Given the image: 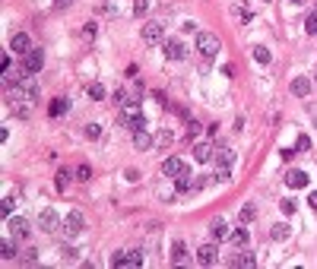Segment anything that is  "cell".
I'll return each instance as SVG.
<instances>
[{
    "label": "cell",
    "mask_w": 317,
    "mask_h": 269,
    "mask_svg": "<svg viewBox=\"0 0 317 269\" xmlns=\"http://www.w3.org/2000/svg\"><path fill=\"white\" fill-rule=\"evenodd\" d=\"M67 180H70V171H57V180H54V187H57V190H67Z\"/></svg>",
    "instance_id": "obj_27"
},
{
    "label": "cell",
    "mask_w": 317,
    "mask_h": 269,
    "mask_svg": "<svg viewBox=\"0 0 317 269\" xmlns=\"http://www.w3.org/2000/svg\"><path fill=\"white\" fill-rule=\"evenodd\" d=\"M305 29H308V35H317V13H311L305 19Z\"/></svg>",
    "instance_id": "obj_30"
},
{
    "label": "cell",
    "mask_w": 317,
    "mask_h": 269,
    "mask_svg": "<svg viewBox=\"0 0 317 269\" xmlns=\"http://www.w3.org/2000/svg\"><path fill=\"white\" fill-rule=\"evenodd\" d=\"M165 57L168 60H184L187 57V48L181 42H165Z\"/></svg>",
    "instance_id": "obj_14"
},
{
    "label": "cell",
    "mask_w": 317,
    "mask_h": 269,
    "mask_svg": "<svg viewBox=\"0 0 317 269\" xmlns=\"http://www.w3.org/2000/svg\"><path fill=\"white\" fill-rule=\"evenodd\" d=\"M23 263H25V266L38 263V250H25V253H23Z\"/></svg>",
    "instance_id": "obj_34"
},
{
    "label": "cell",
    "mask_w": 317,
    "mask_h": 269,
    "mask_svg": "<svg viewBox=\"0 0 317 269\" xmlns=\"http://www.w3.org/2000/svg\"><path fill=\"white\" fill-rule=\"evenodd\" d=\"M289 234H292V228H289L286 222H276V225L269 228V238H273V241H286Z\"/></svg>",
    "instance_id": "obj_19"
},
{
    "label": "cell",
    "mask_w": 317,
    "mask_h": 269,
    "mask_svg": "<svg viewBox=\"0 0 317 269\" xmlns=\"http://www.w3.org/2000/svg\"><path fill=\"white\" fill-rule=\"evenodd\" d=\"M83 225H86L83 212H76V209H73V212H67V215H64V231L70 234V238H73V234H79V231H83Z\"/></svg>",
    "instance_id": "obj_8"
},
{
    "label": "cell",
    "mask_w": 317,
    "mask_h": 269,
    "mask_svg": "<svg viewBox=\"0 0 317 269\" xmlns=\"http://www.w3.org/2000/svg\"><path fill=\"white\" fill-rule=\"evenodd\" d=\"M45 67V51L42 48H32L29 54H23V73H38Z\"/></svg>",
    "instance_id": "obj_5"
},
{
    "label": "cell",
    "mask_w": 317,
    "mask_h": 269,
    "mask_svg": "<svg viewBox=\"0 0 317 269\" xmlns=\"http://www.w3.org/2000/svg\"><path fill=\"white\" fill-rule=\"evenodd\" d=\"M194 158H197V161H210V158H216V149L210 143H197V146H194Z\"/></svg>",
    "instance_id": "obj_17"
},
{
    "label": "cell",
    "mask_w": 317,
    "mask_h": 269,
    "mask_svg": "<svg viewBox=\"0 0 317 269\" xmlns=\"http://www.w3.org/2000/svg\"><path fill=\"white\" fill-rule=\"evenodd\" d=\"M171 139H174L171 130H162V133H159V143H171Z\"/></svg>",
    "instance_id": "obj_41"
},
{
    "label": "cell",
    "mask_w": 317,
    "mask_h": 269,
    "mask_svg": "<svg viewBox=\"0 0 317 269\" xmlns=\"http://www.w3.org/2000/svg\"><path fill=\"white\" fill-rule=\"evenodd\" d=\"M292 3H298V6H301V3H305V0H292Z\"/></svg>",
    "instance_id": "obj_43"
},
{
    "label": "cell",
    "mask_w": 317,
    "mask_h": 269,
    "mask_svg": "<svg viewBox=\"0 0 317 269\" xmlns=\"http://www.w3.org/2000/svg\"><path fill=\"white\" fill-rule=\"evenodd\" d=\"M314 79H317V70H314Z\"/></svg>",
    "instance_id": "obj_44"
},
{
    "label": "cell",
    "mask_w": 317,
    "mask_h": 269,
    "mask_svg": "<svg viewBox=\"0 0 317 269\" xmlns=\"http://www.w3.org/2000/svg\"><path fill=\"white\" fill-rule=\"evenodd\" d=\"M228 266H247V269H251V266H257V260H254L251 253H244V257H232V260H228Z\"/></svg>",
    "instance_id": "obj_24"
},
{
    "label": "cell",
    "mask_w": 317,
    "mask_h": 269,
    "mask_svg": "<svg viewBox=\"0 0 317 269\" xmlns=\"http://www.w3.org/2000/svg\"><path fill=\"white\" fill-rule=\"evenodd\" d=\"M289 89H292V95H308V92H311V83H308L305 76H295Z\"/></svg>",
    "instance_id": "obj_20"
},
{
    "label": "cell",
    "mask_w": 317,
    "mask_h": 269,
    "mask_svg": "<svg viewBox=\"0 0 317 269\" xmlns=\"http://www.w3.org/2000/svg\"><path fill=\"white\" fill-rule=\"evenodd\" d=\"M67 108H70V102H67V98H54L51 108H48V114H51V117H60V114H67Z\"/></svg>",
    "instance_id": "obj_21"
},
{
    "label": "cell",
    "mask_w": 317,
    "mask_h": 269,
    "mask_svg": "<svg viewBox=\"0 0 317 269\" xmlns=\"http://www.w3.org/2000/svg\"><path fill=\"white\" fill-rule=\"evenodd\" d=\"M10 48L16 51V54H29V51H32L29 35H25V32H16V35H13V42H10Z\"/></svg>",
    "instance_id": "obj_13"
},
{
    "label": "cell",
    "mask_w": 317,
    "mask_h": 269,
    "mask_svg": "<svg viewBox=\"0 0 317 269\" xmlns=\"http://www.w3.org/2000/svg\"><path fill=\"white\" fill-rule=\"evenodd\" d=\"M171 263H174V266H191V263H194V260L187 257L184 241H174V247H171Z\"/></svg>",
    "instance_id": "obj_12"
},
{
    "label": "cell",
    "mask_w": 317,
    "mask_h": 269,
    "mask_svg": "<svg viewBox=\"0 0 317 269\" xmlns=\"http://www.w3.org/2000/svg\"><path fill=\"white\" fill-rule=\"evenodd\" d=\"M86 92H89V98H96V102H98V98H105V86H98V83H92Z\"/></svg>",
    "instance_id": "obj_29"
},
{
    "label": "cell",
    "mask_w": 317,
    "mask_h": 269,
    "mask_svg": "<svg viewBox=\"0 0 317 269\" xmlns=\"http://www.w3.org/2000/svg\"><path fill=\"white\" fill-rule=\"evenodd\" d=\"M0 212H3V215H10V212H13V197H6L3 203H0Z\"/></svg>",
    "instance_id": "obj_37"
},
{
    "label": "cell",
    "mask_w": 317,
    "mask_h": 269,
    "mask_svg": "<svg viewBox=\"0 0 317 269\" xmlns=\"http://www.w3.org/2000/svg\"><path fill=\"white\" fill-rule=\"evenodd\" d=\"M96 32H98V29H96V22H86V25H83V35H86V38H92Z\"/></svg>",
    "instance_id": "obj_39"
},
{
    "label": "cell",
    "mask_w": 317,
    "mask_h": 269,
    "mask_svg": "<svg viewBox=\"0 0 317 269\" xmlns=\"http://www.w3.org/2000/svg\"><path fill=\"white\" fill-rule=\"evenodd\" d=\"M197 51L203 54L206 60H213L216 54L222 51V48H219V38H216L213 32H197Z\"/></svg>",
    "instance_id": "obj_4"
},
{
    "label": "cell",
    "mask_w": 317,
    "mask_h": 269,
    "mask_svg": "<svg viewBox=\"0 0 317 269\" xmlns=\"http://www.w3.org/2000/svg\"><path fill=\"white\" fill-rule=\"evenodd\" d=\"M10 234H13V238H19V241L29 238V222H25V219H13L10 222Z\"/></svg>",
    "instance_id": "obj_16"
},
{
    "label": "cell",
    "mask_w": 317,
    "mask_h": 269,
    "mask_svg": "<svg viewBox=\"0 0 317 269\" xmlns=\"http://www.w3.org/2000/svg\"><path fill=\"white\" fill-rule=\"evenodd\" d=\"M286 184H289V187H298V190H301V187H308V174H305V171H289V174H286Z\"/></svg>",
    "instance_id": "obj_18"
},
{
    "label": "cell",
    "mask_w": 317,
    "mask_h": 269,
    "mask_svg": "<svg viewBox=\"0 0 317 269\" xmlns=\"http://www.w3.org/2000/svg\"><path fill=\"white\" fill-rule=\"evenodd\" d=\"M60 3H67V0H60Z\"/></svg>",
    "instance_id": "obj_45"
},
{
    "label": "cell",
    "mask_w": 317,
    "mask_h": 269,
    "mask_svg": "<svg viewBox=\"0 0 317 269\" xmlns=\"http://www.w3.org/2000/svg\"><path fill=\"white\" fill-rule=\"evenodd\" d=\"M203 184H206V178H191V174H184V178H178V190L181 193H197V190H203Z\"/></svg>",
    "instance_id": "obj_9"
},
{
    "label": "cell",
    "mask_w": 317,
    "mask_h": 269,
    "mask_svg": "<svg viewBox=\"0 0 317 269\" xmlns=\"http://www.w3.org/2000/svg\"><path fill=\"white\" fill-rule=\"evenodd\" d=\"M0 257H3V260H13V257H16V244H13L10 238H3V244H0Z\"/></svg>",
    "instance_id": "obj_23"
},
{
    "label": "cell",
    "mask_w": 317,
    "mask_h": 269,
    "mask_svg": "<svg viewBox=\"0 0 317 269\" xmlns=\"http://www.w3.org/2000/svg\"><path fill=\"white\" fill-rule=\"evenodd\" d=\"M216 260H219V250H216V244L197 247V263H200V266H216Z\"/></svg>",
    "instance_id": "obj_10"
},
{
    "label": "cell",
    "mask_w": 317,
    "mask_h": 269,
    "mask_svg": "<svg viewBox=\"0 0 317 269\" xmlns=\"http://www.w3.org/2000/svg\"><path fill=\"white\" fill-rule=\"evenodd\" d=\"M114 102H118V105H127L130 98H127V92H124V89H118V92H114Z\"/></svg>",
    "instance_id": "obj_38"
},
{
    "label": "cell",
    "mask_w": 317,
    "mask_h": 269,
    "mask_svg": "<svg viewBox=\"0 0 317 269\" xmlns=\"http://www.w3.org/2000/svg\"><path fill=\"white\" fill-rule=\"evenodd\" d=\"M279 209H282V215H292L295 209H298V206H295V200H282V203H279Z\"/></svg>",
    "instance_id": "obj_31"
},
{
    "label": "cell",
    "mask_w": 317,
    "mask_h": 269,
    "mask_svg": "<svg viewBox=\"0 0 317 269\" xmlns=\"http://www.w3.org/2000/svg\"><path fill=\"white\" fill-rule=\"evenodd\" d=\"M254 60H257V64H269V60H273V54H269L264 45H257V48H254Z\"/></svg>",
    "instance_id": "obj_26"
},
{
    "label": "cell",
    "mask_w": 317,
    "mask_h": 269,
    "mask_svg": "<svg viewBox=\"0 0 317 269\" xmlns=\"http://www.w3.org/2000/svg\"><path fill=\"white\" fill-rule=\"evenodd\" d=\"M295 149H301V152L311 149V139H308V136H298V139H295Z\"/></svg>",
    "instance_id": "obj_36"
},
{
    "label": "cell",
    "mask_w": 317,
    "mask_h": 269,
    "mask_svg": "<svg viewBox=\"0 0 317 269\" xmlns=\"http://www.w3.org/2000/svg\"><path fill=\"white\" fill-rule=\"evenodd\" d=\"M314 13H317V6H314Z\"/></svg>",
    "instance_id": "obj_46"
},
{
    "label": "cell",
    "mask_w": 317,
    "mask_h": 269,
    "mask_svg": "<svg viewBox=\"0 0 317 269\" xmlns=\"http://www.w3.org/2000/svg\"><path fill=\"white\" fill-rule=\"evenodd\" d=\"M162 174H165V178H174V180H178V178H184V174H187V161L184 158H165V161H162Z\"/></svg>",
    "instance_id": "obj_7"
},
{
    "label": "cell",
    "mask_w": 317,
    "mask_h": 269,
    "mask_svg": "<svg viewBox=\"0 0 317 269\" xmlns=\"http://www.w3.org/2000/svg\"><path fill=\"white\" fill-rule=\"evenodd\" d=\"M64 260H67V263H73V260H76V250H73V247H64Z\"/></svg>",
    "instance_id": "obj_40"
},
{
    "label": "cell",
    "mask_w": 317,
    "mask_h": 269,
    "mask_svg": "<svg viewBox=\"0 0 317 269\" xmlns=\"http://www.w3.org/2000/svg\"><path fill=\"white\" fill-rule=\"evenodd\" d=\"M89 178H92V168L89 165H79L76 168V180H89Z\"/></svg>",
    "instance_id": "obj_32"
},
{
    "label": "cell",
    "mask_w": 317,
    "mask_h": 269,
    "mask_svg": "<svg viewBox=\"0 0 317 269\" xmlns=\"http://www.w3.org/2000/svg\"><path fill=\"white\" fill-rule=\"evenodd\" d=\"M38 228L51 234V231H57V228H64V222H60V215L48 206V209H42V212H38Z\"/></svg>",
    "instance_id": "obj_6"
},
{
    "label": "cell",
    "mask_w": 317,
    "mask_h": 269,
    "mask_svg": "<svg viewBox=\"0 0 317 269\" xmlns=\"http://www.w3.org/2000/svg\"><path fill=\"white\" fill-rule=\"evenodd\" d=\"M118 127H127V130H146V114L140 111L137 102H127L121 105V114H118Z\"/></svg>",
    "instance_id": "obj_2"
},
{
    "label": "cell",
    "mask_w": 317,
    "mask_h": 269,
    "mask_svg": "<svg viewBox=\"0 0 317 269\" xmlns=\"http://www.w3.org/2000/svg\"><path fill=\"white\" fill-rule=\"evenodd\" d=\"M140 35H143V42H146V45H159L165 32H162V25H159V22H146Z\"/></svg>",
    "instance_id": "obj_11"
},
{
    "label": "cell",
    "mask_w": 317,
    "mask_h": 269,
    "mask_svg": "<svg viewBox=\"0 0 317 269\" xmlns=\"http://www.w3.org/2000/svg\"><path fill=\"white\" fill-rule=\"evenodd\" d=\"M13 102H23V105H35L38 102V79H35V73L19 76V83L13 86Z\"/></svg>",
    "instance_id": "obj_1"
},
{
    "label": "cell",
    "mask_w": 317,
    "mask_h": 269,
    "mask_svg": "<svg viewBox=\"0 0 317 269\" xmlns=\"http://www.w3.org/2000/svg\"><path fill=\"white\" fill-rule=\"evenodd\" d=\"M210 231H213V238H216V241L232 238V228H228V222H225V219H216L213 225H210Z\"/></svg>",
    "instance_id": "obj_15"
},
{
    "label": "cell",
    "mask_w": 317,
    "mask_h": 269,
    "mask_svg": "<svg viewBox=\"0 0 317 269\" xmlns=\"http://www.w3.org/2000/svg\"><path fill=\"white\" fill-rule=\"evenodd\" d=\"M308 203H311L314 209H317V193H311V197H308Z\"/></svg>",
    "instance_id": "obj_42"
},
{
    "label": "cell",
    "mask_w": 317,
    "mask_h": 269,
    "mask_svg": "<svg viewBox=\"0 0 317 269\" xmlns=\"http://www.w3.org/2000/svg\"><path fill=\"white\" fill-rule=\"evenodd\" d=\"M133 146H137V149H149V146H152V136L146 130H137V133H133Z\"/></svg>",
    "instance_id": "obj_22"
},
{
    "label": "cell",
    "mask_w": 317,
    "mask_h": 269,
    "mask_svg": "<svg viewBox=\"0 0 317 269\" xmlns=\"http://www.w3.org/2000/svg\"><path fill=\"white\" fill-rule=\"evenodd\" d=\"M143 263H146L143 250H130V253H114V257H111V266H114V269H127V266H130V269H140Z\"/></svg>",
    "instance_id": "obj_3"
},
{
    "label": "cell",
    "mask_w": 317,
    "mask_h": 269,
    "mask_svg": "<svg viewBox=\"0 0 317 269\" xmlns=\"http://www.w3.org/2000/svg\"><path fill=\"white\" fill-rule=\"evenodd\" d=\"M254 219H257V209H254V206H244V209H241V222H244V225H251Z\"/></svg>",
    "instance_id": "obj_28"
},
{
    "label": "cell",
    "mask_w": 317,
    "mask_h": 269,
    "mask_svg": "<svg viewBox=\"0 0 317 269\" xmlns=\"http://www.w3.org/2000/svg\"><path fill=\"white\" fill-rule=\"evenodd\" d=\"M86 136H89V139H98V136H102V127H98V124H89V127H86Z\"/></svg>",
    "instance_id": "obj_33"
},
{
    "label": "cell",
    "mask_w": 317,
    "mask_h": 269,
    "mask_svg": "<svg viewBox=\"0 0 317 269\" xmlns=\"http://www.w3.org/2000/svg\"><path fill=\"white\" fill-rule=\"evenodd\" d=\"M228 241H232V244H238V247H244L247 244V228H235Z\"/></svg>",
    "instance_id": "obj_25"
},
{
    "label": "cell",
    "mask_w": 317,
    "mask_h": 269,
    "mask_svg": "<svg viewBox=\"0 0 317 269\" xmlns=\"http://www.w3.org/2000/svg\"><path fill=\"white\" fill-rule=\"evenodd\" d=\"M146 10H149V0H137V3H133V13H137V16H143Z\"/></svg>",
    "instance_id": "obj_35"
}]
</instances>
